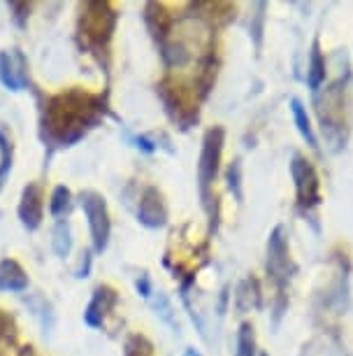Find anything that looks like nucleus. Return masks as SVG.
Segmentation results:
<instances>
[{"mask_svg": "<svg viewBox=\"0 0 353 356\" xmlns=\"http://www.w3.org/2000/svg\"><path fill=\"white\" fill-rule=\"evenodd\" d=\"M96 98L82 96V93H68V96H58L49 105L46 112V126L49 133L61 143H72V140L82 138L86 124L93 122V112H96Z\"/></svg>", "mask_w": 353, "mask_h": 356, "instance_id": "f257e3e1", "label": "nucleus"}, {"mask_svg": "<svg viewBox=\"0 0 353 356\" xmlns=\"http://www.w3.org/2000/svg\"><path fill=\"white\" fill-rule=\"evenodd\" d=\"M82 207L86 210V214H89V224H91L93 240H96V247L98 250H105L107 235H110V221H107V210H105L103 198L96 196V193H84Z\"/></svg>", "mask_w": 353, "mask_h": 356, "instance_id": "f03ea898", "label": "nucleus"}, {"mask_svg": "<svg viewBox=\"0 0 353 356\" xmlns=\"http://www.w3.org/2000/svg\"><path fill=\"white\" fill-rule=\"evenodd\" d=\"M293 179H295L298 186V196L304 205H316L318 203V177L311 168L309 161H304L302 156L293 159Z\"/></svg>", "mask_w": 353, "mask_h": 356, "instance_id": "7ed1b4c3", "label": "nucleus"}, {"mask_svg": "<svg viewBox=\"0 0 353 356\" xmlns=\"http://www.w3.org/2000/svg\"><path fill=\"white\" fill-rule=\"evenodd\" d=\"M221 145H223V131L214 129L207 133L203 147V156H200V184L207 186L216 177L218 159H221Z\"/></svg>", "mask_w": 353, "mask_h": 356, "instance_id": "20e7f679", "label": "nucleus"}, {"mask_svg": "<svg viewBox=\"0 0 353 356\" xmlns=\"http://www.w3.org/2000/svg\"><path fill=\"white\" fill-rule=\"evenodd\" d=\"M268 270L272 273V277L279 280L284 284L289 277V247H286L284 238V228H275L268 245Z\"/></svg>", "mask_w": 353, "mask_h": 356, "instance_id": "39448f33", "label": "nucleus"}, {"mask_svg": "<svg viewBox=\"0 0 353 356\" xmlns=\"http://www.w3.org/2000/svg\"><path fill=\"white\" fill-rule=\"evenodd\" d=\"M93 10L96 12H86L82 19L84 33L86 38L96 40V42H103V40L110 38L112 26H114V15L107 12V5H96L93 3Z\"/></svg>", "mask_w": 353, "mask_h": 356, "instance_id": "423d86ee", "label": "nucleus"}, {"mask_svg": "<svg viewBox=\"0 0 353 356\" xmlns=\"http://www.w3.org/2000/svg\"><path fill=\"white\" fill-rule=\"evenodd\" d=\"M139 221L146 226H163L165 207H163L161 193L156 189H149L144 193V200H142V205H139Z\"/></svg>", "mask_w": 353, "mask_h": 356, "instance_id": "0eeeda50", "label": "nucleus"}, {"mask_svg": "<svg viewBox=\"0 0 353 356\" xmlns=\"http://www.w3.org/2000/svg\"><path fill=\"white\" fill-rule=\"evenodd\" d=\"M26 286H28V280L17 261H3L0 264V291H24Z\"/></svg>", "mask_w": 353, "mask_h": 356, "instance_id": "6e6552de", "label": "nucleus"}, {"mask_svg": "<svg viewBox=\"0 0 353 356\" xmlns=\"http://www.w3.org/2000/svg\"><path fill=\"white\" fill-rule=\"evenodd\" d=\"M21 219L28 228H35L42 217V203H40V191L37 186H28L24 193V203H21Z\"/></svg>", "mask_w": 353, "mask_h": 356, "instance_id": "1a4fd4ad", "label": "nucleus"}, {"mask_svg": "<svg viewBox=\"0 0 353 356\" xmlns=\"http://www.w3.org/2000/svg\"><path fill=\"white\" fill-rule=\"evenodd\" d=\"M15 58L17 54H3L0 56V77H3V82L10 86V89H21L26 84V77H24V65H15Z\"/></svg>", "mask_w": 353, "mask_h": 356, "instance_id": "9d476101", "label": "nucleus"}, {"mask_svg": "<svg viewBox=\"0 0 353 356\" xmlns=\"http://www.w3.org/2000/svg\"><path fill=\"white\" fill-rule=\"evenodd\" d=\"M103 298H105V291H103V289H98L96 298L91 300V305L86 307V314H84V319H86V324H89V326H100L105 310L110 307V303H114V300H107V303H105Z\"/></svg>", "mask_w": 353, "mask_h": 356, "instance_id": "9b49d317", "label": "nucleus"}, {"mask_svg": "<svg viewBox=\"0 0 353 356\" xmlns=\"http://www.w3.org/2000/svg\"><path fill=\"white\" fill-rule=\"evenodd\" d=\"M293 107V117H295V124H298V129L300 133H302V138L307 140V143L311 147H316V138H314V131H311V124H309V117H307V112H304V107L300 100H293L291 103Z\"/></svg>", "mask_w": 353, "mask_h": 356, "instance_id": "f8f14e48", "label": "nucleus"}, {"mask_svg": "<svg viewBox=\"0 0 353 356\" xmlns=\"http://www.w3.org/2000/svg\"><path fill=\"white\" fill-rule=\"evenodd\" d=\"M323 79V58L318 54V47H314V54H311V63H309V86L311 89H318Z\"/></svg>", "mask_w": 353, "mask_h": 356, "instance_id": "ddd939ff", "label": "nucleus"}, {"mask_svg": "<svg viewBox=\"0 0 353 356\" xmlns=\"http://www.w3.org/2000/svg\"><path fill=\"white\" fill-rule=\"evenodd\" d=\"M237 347H239L237 356H254V328H251L249 324H242Z\"/></svg>", "mask_w": 353, "mask_h": 356, "instance_id": "4468645a", "label": "nucleus"}, {"mask_svg": "<svg viewBox=\"0 0 353 356\" xmlns=\"http://www.w3.org/2000/svg\"><path fill=\"white\" fill-rule=\"evenodd\" d=\"M68 205H70V191L65 189V186H58V189L54 191V198H51V212L63 214L65 210H68Z\"/></svg>", "mask_w": 353, "mask_h": 356, "instance_id": "2eb2a0df", "label": "nucleus"}, {"mask_svg": "<svg viewBox=\"0 0 353 356\" xmlns=\"http://www.w3.org/2000/svg\"><path fill=\"white\" fill-rule=\"evenodd\" d=\"M54 245H56V252L58 254H68L70 252V238H68V226H58V231H56V240H54Z\"/></svg>", "mask_w": 353, "mask_h": 356, "instance_id": "dca6fc26", "label": "nucleus"}, {"mask_svg": "<svg viewBox=\"0 0 353 356\" xmlns=\"http://www.w3.org/2000/svg\"><path fill=\"white\" fill-rule=\"evenodd\" d=\"M189 356H200V354H196V352H189Z\"/></svg>", "mask_w": 353, "mask_h": 356, "instance_id": "f3484780", "label": "nucleus"}]
</instances>
